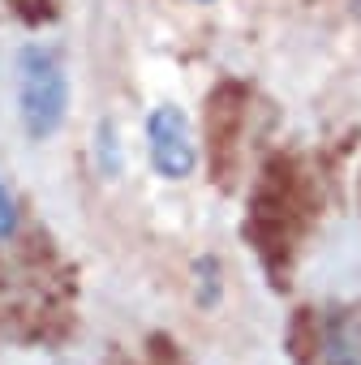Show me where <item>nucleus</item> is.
I'll use <instances>...</instances> for the list:
<instances>
[{"instance_id":"nucleus-4","label":"nucleus","mask_w":361,"mask_h":365,"mask_svg":"<svg viewBox=\"0 0 361 365\" xmlns=\"http://www.w3.org/2000/svg\"><path fill=\"white\" fill-rule=\"evenodd\" d=\"M14 232H18V202L5 190V180H0V241H9Z\"/></svg>"},{"instance_id":"nucleus-2","label":"nucleus","mask_w":361,"mask_h":365,"mask_svg":"<svg viewBox=\"0 0 361 365\" xmlns=\"http://www.w3.org/2000/svg\"><path fill=\"white\" fill-rule=\"evenodd\" d=\"M146 150L163 180H185L198 168V142H194L190 116L172 103H159L146 116Z\"/></svg>"},{"instance_id":"nucleus-1","label":"nucleus","mask_w":361,"mask_h":365,"mask_svg":"<svg viewBox=\"0 0 361 365\" xmlns=\"http://www.w3.org/2000/svg\"><path fill=\"white\" fill-rule=\"evenodd\" d=\"M18 116L35 142L52 138L69 116V73L44 43L18 52Z\"/></svg>"},{"instance_id":"nucleus-5","label":"nucleus","mask_w":361,"mask_h":365,"mask_svg":"<svg viewBox=\"0 0 361 365\" xmlns=\"http://www.w3.org/2000/svg\"><path fill=\"white\" fill-rule=\"evenodd\" d=\"M198 5H211V0H198Z\"/></svg>"},{"instance_id":"nucleus-3","label":"nucleus","mask_w":361,"mask_h":365,"mask_svg":"<svg viewBox=\"0 0 361 365\" xmlns=\"http://www.w3.org/2000/svg\"><path fill=\"white\" fill-rule=\"evenodd\" d=\"M95 150H99V172L103 176H121V133L116 125H99V138H95Z\"/></svg>"}]
</instances>
